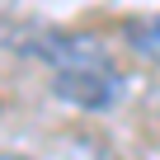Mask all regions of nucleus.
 I'll return each instance as SVG.
<instances>
[{"label": "nucleus", "mask_w": 160, "mask_h": 160, "mask_svg": "<svg viewBox=\"0 0 160 160\" xmlns=\"http://www.w3.org/2000/svg\"><path fill=\"white\" fill-rule=\"evenodd\" d=\"M52 90L66 104H75V108H108V104L122 99L127 80L113 66H99V71H61V75H52Z\"/></svg>", "instance_id": "f03ea898"}, {"label": "nucleus", "mask_w": 160, "mask_h": 160, "mask_svg": "<svg viewBox=\"0 0 160 160\" xmlns=\"http://www.w3.org/2000/svg\"><path fill=\"white\" fill-rule=\"evenodd\" d=\"M28 57H38L42 66H52V75L61 71H99V66H113V57L99 47V38H85V33H42L33 42H24Z\"/></svg>", "instance_id": "f257e3e1"}, {"label": "nucleus", "mask_w": 160, "mask_h": 160, "mask_svg": "<svg viewBox=\"0 0 160 160\" xmlns=\"http://www.w3.org/2000/svg\"><path fill=\"white\" fill-rule=\"evenodd\" d=\"M127 47L141 57V61H151V66H160V14H151V19H137V24H127Z\"/></svg>", "instance_id": "7ed1b4c3"}, {"label": "nucleus", "mask_w": 160, "mask_h": 160, "mask_svg": "<svg viewBox=\"0 0 160 160\" xmlns=\"http://www.w3.org/2000/svg\"><path fill=\"white\" fill-rule=\"evenodd\" d=\"M0 160H28V155H14V151H0Z\"/></svg>", "instance_id": "20e7f679"}]
</instances>
